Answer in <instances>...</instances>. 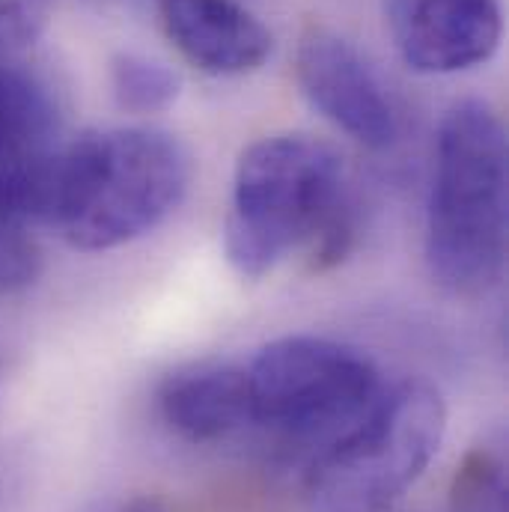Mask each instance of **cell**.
<instances>
[{
	"mask_svg": "<svg viewBox=\"0 0 509 512\" xmlns=\"http://www.w3.org/2000/svg\"><path fill=\"white\" fill-rule=\"evenodd\" d=\"M352 209L337 146L310 134H271L236 164L224 251L248 280L271 274L298 248H307L313 271H325L355 245Z\"/></svg>",
	"mask_w": 509,
	"mask_h": 512,
	"instance_id": "cell-1",
	"label": "cell"
},
{
	"mask_svg": "<svg viewBox=\"0 0 509 512\" xmlns=\"http://www.w3.org/2000/svg\"><path fill=\"white\" fill-rule=\"evenodd\" d=\"M188 149L161 128H105L54 155L36 224L84 254L117 251L152 233L185 197Z\"/></svg>",
	"mask_w": 509,
	"mask_h": 512,
	"instance_id": "cell-2",
	"label": "cell"
},
{
	"mask_svg": "<svg viewBox=\"0 0 509 512\" xmlns=\"http://www.w3.org/2000/svg\"><path fill=\"white\" fill-rule=\"evenodd\" d=\"M507 128L477 99L447 111L435 140L426 262L459 298H480L507 268Z\"/></svg>",
	"mask_w": 509,
	"mask_h": 512,
	"instance_id": "cell-3",
	"label": "cell"
},
{
	"mask_svg": "<svg viewBox=\"0 0 509 512\" xmlns=\"http://www.w3.org/2000/svg\"><path fill=\"white\" fill-rule=\"evenodd\" d=\"M447 405L426 379L382 387L367 414L334 438L304 480L307 512H387L429 468Z\"/></svg>",
	"mask_w": 509,
	"mask_h": 512,
	"instance_id": "cell-4",
	"label": "cell"
},
{
	"mask_svg": "<svg viewBox=\"0 0 509 512\" xmlns=\"http://www.w3.org/2000/svg\"><path fill=\"white\" fill-rule=\"evenodd\" d=\"M254 423L289 444H331L382 393L376 364L325 337H283L248 367Z\"/></svg>",
	"mask_w": 509,
	"mask_h": 512,
	"instance_id": "cell-5",
	"label": "cell"
},
{
	"mask_svg": "<svg viewBox=\"0 0 509 512\" xmlns=\"http://www.w3.org/2000/svg\"><path fill=\"white\" fill-rule=\"evenodd\" d=\"M304 99L343 134L367 149H387L399 134L396 108L370 60L340 33L310 27L295 54Z\"/></svg>",
	"mask_w": 509,
	"mask_h": 512,
	"instance_id": "cell-6",
	"label": "cell"
},
{
	"mask_svg": "<svg viewBox=\"0 0 509 512\" xmlns=\"http://www.w3.org/2000/svg\"><path fill=\"white\" fill-rule=\"evenodd\" d=\"M387 30L411 72L456 75L483 66L501 45V0H390Z\"/></svg>",
	"mask_w": 509,
	"mask_h": 512,
	"instance_id": "cell-7",
	"label": "cell"
},
{
	"mask_svg": "<svg viewBox=\"0 0 509 512\" xmlns=\"http://www.w3.org/2000/svg\"><path fill=\"white\" fill-rule=\"evenodd\" d=\"M60 146V117L48 87L0 60V206L36 224L42 182Z\"/></svg>",
	"mask_w": 509,
	"mask_h": 512,
	"instance_id": "cell-8",
	"label": "cell"
},
{
	"mask_svg": "<svg viewBox=\"0 0 509 512\" xmlns=\"http://www.w3.org/2000/svg\"><path fill=\"white\" fill-rule=\"evenodd\" d=\"M158 15L173 48L215 78L251 75L274 48L268 27L236 0H158Z\"/></svg>",
	"mask_w": 509,
	"mask_h": 512,
	"instance_id": "cell-9",
	"label": "cell"
},
{
	"mask_svg": "<svg viewBox=\"0 0 509 512\" xmlns=\"http://www.w3.org/2000/svg\"><path fill=\"white\" fill-rule=\"evenodd\" d=\"M158 411L170 432L191 444L221 441L254 423L248 370L233 364L176 370L158 390Z\"/></svg>",
	"mask_w": 509,
	"mask_h": 512,
	"instance_id": "cell-10",
	"label": "cell"
},
{
	"mask_svg": "<svg viewBox=\"0 0 509 512\" xmlns=\"http://www.w3.org/2000/svg\"><path fill=\"white\" fill-rule=\"evenodd\" d=\"M111 84L120 108L128 114H161L167 111L182 90L179 72L167 63L146 54H120L111 63Z\"/></svg>",
	"mask_w": 509,
	"mask_h": 512,
	"instance_id": "cell-11",
	"label": "cell"
},
{
	"mask_svg": "<svg viewBox=\"0 0 509 512\" xmlns=\"http://www.w3.org/2000/svg\"><path fill=\"white\" fill-rule=\"evenodd\" d=\"M450 512H507V465L498 450H471L450 486Z\"/></svg>",
	"mask_w": 509,
	"mask_h": 512,
	"instance_id": "cell-12",
	"label": "cell"
},
{
	"mask_svg": "<svg viewBox=\"0 0 509 512\" xmlns=\"http://www.w3.org/2000/svg\"><path fill=\"white\" fill-rule=\"evenodd\" d=\"M39 268L42 254L30 233V221L0 206V292L30 286Z\"/></svg>",
	"mask_w": 509,
	"mask_h": 512,
	"instance_id": "cell-13",
	"label": "cell"
},
{
	"mask_svg": "<svg viewBox=\"0 0 509 512\" xmlns=\"http://www.w3.org/2000/svg\"><path fill=\"white\" fill-rule=\"evenodd\" d=\"M54 0H0V60L33 45L48 27Z\"/></svg>",
	"mask_w": 509,
	"mask_h": 512,
	"instance_id": "cell-14",
	"label": "cell"
}]
</instances>
